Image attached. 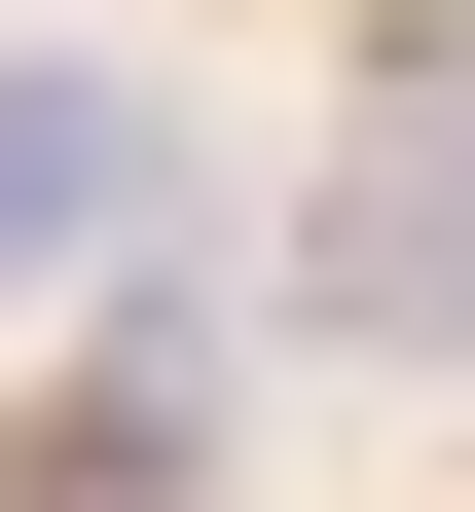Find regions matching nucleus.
<instances>
[{"label": "nucleus", "instance_id": "nucleus-1", "mask_svg": "<svg viewBox=\"0 0 475 512\" xmlns=\"http://www.w3.org/2000/svg\"><path fill=\"white\" fill-rule=\"evenodd\" d=\"M147 183H183V110L110 74V37H0V293H110Z\"/></svg>", "mask_w": 475, "mask_h": 512}]
</instances>
